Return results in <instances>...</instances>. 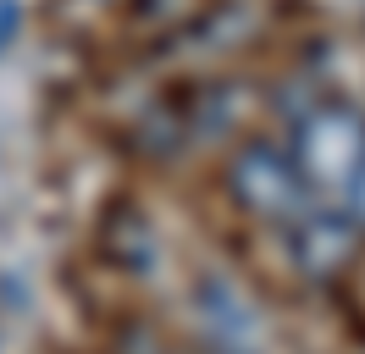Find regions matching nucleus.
<instances>
[{
  "label": "nucleus",
  "mask_w": 365,
  "mask_h": 354,
  "mask_svg": "<svg viewBox=\"0 0 365 354\" xmlns=\"http://www.w3.org/2000/svg\"><path fill=\"white\" fill-rule=\"evenodd\" d=\"M299 150H304V172L310 177H321V183H349V172L365 161V122L343 106H327L304 122Z\"/></svg>",
  "instance_id": "1"
},
{
  "label": "nucleus",
  "mask_w": 365,
  "mask_h": 354,
  "mask_svg": "<svg viewBox=\"0 0 365 354\" xmlns=\"http://www.w3.org/2000/svg\"><path fill=\"white\" fill-rule=\"evenodd\" d=\"M232 194L260 216H294L299 199H304V183L272 144H250L232 161Z\"/></svg>",
  "instance_id": "2"
},
{
  "label": "nucleus",
  "mask_w": 365,
  "mask_h": 354,
  "mask_svg": "<svg viewBox=\"0 0 365 354\" xmlns=\"http://www.w3.org/2000/svg\"><path fill=\"white\" fill-rule=\"evenodd\" d=\"M354 243H360L354 221H343V216H327V211H316V216H304V221H299V233H294V255H299V266H304V271L327 277V271L349 266Z\"/></svg>",
  "instance_id": "3"
},
{
  "label": "nucleus",
  "mask_w": 365,
  "mask_h": 354,
  "mask_svg": "<svg viewBox=\"0 0 365 354\" xmlns=\"http://www.w3.org/2000/svg\"><path fill=\"white\" fill-rule=\"evenodd\" d=\"M200 310H205L210 338H216L227 354H250L255 349V315L244 310V299H238L222 277H210V283L200 288Z\"/></svg>",
  "instance_id": "4"
},
{
  "label": "nucleus",
  "mask_w": 365,
  "mask_h": 354,
  "mask_svg": "<svg viewBox=\"0 0 365 354\" xmlns=\"http://www.w3.org/2000/svg\"><path fill=\"white\" fill-rule=\"evenodd\" d=\"M343 188H349V211H354V221L365 227V161L349 172V183H343Z\"/></svg>",
  "instance_id": "5"
},
{
  "label": "nucleus",
  "mask_w": 365,
  "mask_h": 354,
  "mask_svg": "<svg viewBox=\"0 0 365 354\" xmlns=\"http://www.w3.org/2000/svg\"><path fill=\"white\" fill-rule=\"evenodd\" d=\"M11 34H17V6H11V0H0V44L11 39Z\"/></svg>",
  "instance_id": "6"
}]
</instances>
